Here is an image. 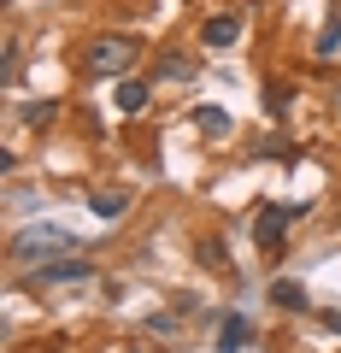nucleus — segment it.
<instances>
[{
  "instance_id": "obj_13",
  "label": "nucleus",
  "mask_w": 341,
  "mask_h": 353,
  "mask_svg": "<svg viewBox=\"0 0 341 353\" xmlns=\"http://www.w3.org/2000/svg\"><path fill=\"white\" fill-rule=\"evenodd\" d=\"M53 118H59V106H53V101H30V106H24V124H36V130L53 124Z\"/></svg>"
},
{
  "instance_id": "obj_1",
  "label": "nucleus",
  "mask_w": 341,
  "mask_h": 353,
  "mask_svg": "<svg viewBox=\"0 0 341 353\" xmlns=\"http://www.w3.org/2000/svg\"><path fill=\"white\" fill-rule=\"evenodd\" d=\"M136 53H141L136 36H94L89 53H83V71L89 77H124V71H136Z\"/></svg>"
},
{
  "instance_id": "obj_5",
  "label": "nucleus",
  "mask_w": 341,
  "mask_h": 353,
  "mask_svg": "<svg viewBox=\"0 0 341 353\" xmlns=\"http://www.w3.org/2000/svg\"><path fill=\"white\" fill-rule=\"evenodd\" d=\"M236 36H241V18H236V12L206 18V30H200V41H206V48H236Z\"/></svg>"
},
{
  "instance_id": "obj_12",
  "label": "nucleus",
  "mask_w": 341,
  "mask_h": 353,
  "mask_svg": "<svg viewBox=\"0 0 341 353\" xmlns=\"http://www.w3.org/2000/svg\"><path fill=\"white\" fill-rule=\"evenodd\" d=\"M318 53H324V59H335V53H341V12L324 24V36H318Z\"/></svg>"
},
{
  "instance_id": "obj_6",
  "label": "nucleus",
  "mask_w": 341,
  "mask_h": 353,
  "mask_svg": "<svg viewBox=\"0 0 341 353\" xmlns=\"http://www.w3.org/2000/svg\"><path fill=\"white\" fill-rule=\"evenodd\" d=\"M236 347H247V318L229 312L224 324H218V353H236Z\"/></svg>"
},
{
  "instance_id": "obj_3",
  "label": "nucleus",
  "mask_w": 341,
  "mask_h": 353,
  "mask_svg": "<svg viewBox=\"0 0 341 353\" xmlns=\"http://www.w3.org/2000/svg\"><path fill=\"white\" fill-rule=\"evenodd\" d=\"M306 206H265V212L253 218V241L265 253H282V230H289V218H300Z\"/></svg>"
},
{
  "instance_id": "obj_7",
  "label": "nucleus",
  "mask_w": 341,
  "mask_h": 353,
  "mask_svg": "<svg viewBox=\"0 0 341 353\" xmlns=\"http://www.w3.org/2000/svg\"><path fill=\"white\" fill-rule=\"evenodd\" d=\"M271 306H282V312H306V289H300V283H271Z\"/></svg>"
},
{
  "instance_id": "obj_11",
  "label": "nucleus",
  "mask_w": 341,
  "mask_h": 353,
  "mask_svg": "<svg viewBox=\"0 0 341 353\" xmlns=\"http://www.w3.org/2000/svg\"><path fill=\"white\" fill-rule=\"evenodd\" d=\"M118 106H124V112H141V106H147V83H141V77L118 83Z\"/></svg>"
},
{
  "instance_id": "obj_14",
  "label": "nucleus",
  "mask_w": 341,
  "mask_h": 353,
  "mask_svg": "<svg viewBox=\"0 0 341 353\" xmlns=\"http://www.w3.org/2000/svg\"><path fill=\"white\" fill-rule=\"evenodd\" d=\"M289 101H294L289 83H271V88H265V112H289Z\"/></svg>"
},
{
  "instance_id": "obj_8",
  "label": "nucleus",
  "mask_w": 341,
  "mask_h": 353,
  "mask_svg": "<svg viewBox=\"0 0 341 353\" xmlns=\"http://www.w3.org/2000/svg\"><path fill=\"white\" fill-rule=\"evenodd\" d=\"M153 77H159V83H189V77H194V65L183 59V53H165V59H159V71H153Z\"/></svg>"
},
{
  "instance_id": "obj_4",
  "label": "nucleus",
  "mask_w": 341,
  "mask_h": 353,
  "mask_svg": "<svg viewBox=\"0 0 341 353\" xmlns=\"http://www.w3.org/2000/svg\"><path fill=\"white\" fill-rule=\"evenodd\" d=\"M30 277H41V283H76V277H94V265L83 259V253H59V259H41Z\"/></svg>"
},
{
  "instance_id": "obj_2",
  "label": "nucleus",
  "mask_w": 341,
  "mask_h": 353,
  "mask_svg": "<svg viewBox=\"0 0 341 353\" xmlns=\"http://www.w3.org/2000/svg\"><path fill=\"white\" fill-rule=\"evenodd\" d=\"M48 253H76V236H65V230H53V224H24L12 236V259H48Z\"/></svg>"
},
{
  "instance_id": "obj_10",
  "label": "nucleus",
  "mask_w": 341,
  "mask_h": 353,
  "mask_svg": "<svg viewBox=\"0 0 341 353\" xmlns=\"http://www.w3.org/2000/svg\"><path fill=\"white\" fill-rule=\"evenodd\" d=\"M89 206H94L101 218H118V212L130 206V194H124V189H101V194H89Z\"/></svg>"
},
{
  "instance_id": "obj_9",
  "label": "nucleus",
  "mask_w": 341,
  "mask_h": 353,
  "mask_svg": "<svg viewBox=\"0 0 341 353\" xmlns=\"http://www.w3.org/2000/svg\"><path fill=\"white\" fill-rule=\"evenodd\" d=\"M194 124H200L206 136H224V130H236V124H229V112H224V106H194Z\"/></svg>"
},
{
  "instance_id": "obj_15",
  "label": "nucleus",
  "mask_w": 341,
  "mask_h": 353,
  "mask_svg": "<svg viewBox=\"0 0 341 353\" xmlns=\"http://www.w3.org/2000/svg\"><path fill=\"white\" fill-rule=\"evenodd\" d=\"M324 330H335V336H341V312H324Z\"/></svg>"
}]
</instances>
